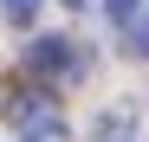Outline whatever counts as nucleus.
Wrapping results in <instances>:
<instances>
[{
    "mask_svg": "<svg viewBox=\"0 0 149 142\" xmlns=\"http://www.w3.org/2000/svg\"><path fill=\"white\" fill-rule=\"evenodd\" d=\"M26 65L39 71V78H78V71H84V52H71V39L45 32V39L26 45Z\"/></svg>",
    "mask_w": 149,
    "mask_h": 142,
    "instance_id": "nucleus-1",
    "label": "nucleus"
},
{
    "mask_svg": "<svg viewBox=\"0 0 149 142\" xmlns=\"http://www.w3.org/2000/svg\"><path fill=\"white\" fill-rule=\"evenodd\" d=\"M91 142H136V123H130V110H104L91 123Z\"/></svg>",
    "mask_w": 149,
    "mask_h": 142,
    "instance_id": "nucleus-2",
    "label": "nucleus"
},
{
    "mask_svg": "<svg viewBox=\"0 0 149 142\" xmlns=\"http://www.w3.org/2000/svg\"><path fill=\"white\" fill-rule=\"evenodd\" d=\"M0 7H7L13 26H33V19H39V0H0Z\"/></svg>",
    "mask_w": 149,
    "mask_h": 142,
    "instance_id": "nucleus-3",
    "label": "nucleus"
},
{
    "mask_svg": "<svg viewBox=\"0 0 149 142\" xmlns=\"http://www.w3.org/2000/svg\"><path fill=\"white\" fill-rule=\"evenodd\" d=\"M104 7H110V19H123V26L136 19V0H104Z\"/></svg>",
    "mask_w": 149,
    "mask_h": 142,
    "instance_id": "nucleus-4",
    "label": "nucleus"
},
{
    "mask_svg": "<svg viewBox=\"0 0 149 142\" xmlns=\"http://www.w3.org/2000/svg\"><path fill=\"white\" fill-rule=\"evenodd\" d=\"M136 52L149 58V19H136Z\"/></svg>",
    "mask_w": 149,
    "mask_h": 142,
    "instance_id": "nucleus-5",
    "label": "nucleus"
},
{
    "mask_svg": "<svg viewBox=\"0 0 149 142\" xmlns=\"http://www.w3.org/2000/svg\"><path fill=\"white\" fill-rule=\"evenodd\" d=\"M65 7H84V0H65Z\"/></svg>",
    "mask_w": 149,
    "mask_h": 142,
    "instance_id": "nucleus-6",
    "label": "nucleus"
}]
</instances>
